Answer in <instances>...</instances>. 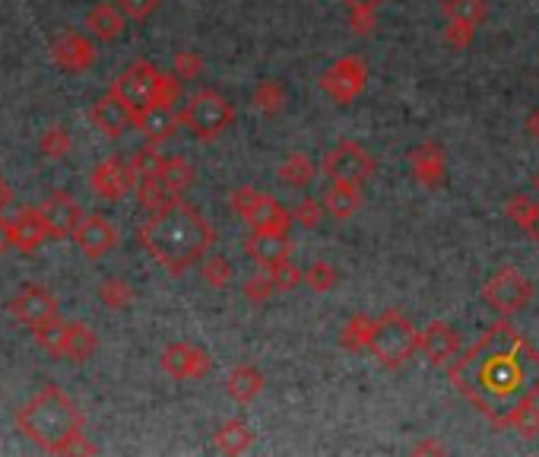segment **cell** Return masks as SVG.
Segmentation results:
<instances>
[{"label": "cell", "instance_id": "43", "mask_svg": "<svg viewBox=\"0 0 539 457\" xmlns=\"http://www.w3.org/2000/svg\"><path fill=\"white\" fill-rule=\"evenodd\" d=\"M273 296H276V286H273V280H270V270L260 267L254 277L245 283V299H248V302H267V299H273Z\"/></svg>", "mask_w": 539, "mask_h": 457}, {"label": "cell", "instance_id": "20", "mask_svg": "<svg viewBox=\"0 0 539 457\" xmlns=\"http://www.w3.org/2000/svg\"><path fill=\"white\" fill-rule=\"evenodd\" d=\"M457 331L448 321H432L425 331L419 334V353L429 359L432 365H448L457 356Z\"/></svg>", "mask_w": 539, "mask_h": 457}, {"label": "cell", "instance_id": "19", "mask_svg": "<svg viewBox=\"0 0 539 457\" xmlns=\"http://www.w3.org/2000/svg\"><path fill=\"white\" fill-rule=\"evenodd\" d=\"M245 254L257 267H273L289 261L292 242L286 232H267V229H251L245 239Z\"/></svg>", "mask_w": 539, "mask_h": 457}, {"label": "cell", "instance_id": "53", "mask_svg": "<svg viewBox=\"0 0 539 457\" xmlns=\"http://www.w3.org/2000/svg\"><path fill=\"white\" fill-rule=\"evenodd\" d=\"M416 451H419V454H441L444 448H441V445H435V442H422Z\"/></svg>", "mask_w": 539, "mask_h": 457}, {"label": "cell", "instance_id": "33", "mask_svg": "<svg viewBox=\"0 0 539 457\" xmlns=\"http://www.w3.org/2000/svg\"><path fill=\"white\" fill-rule=\"evenodd\" d=\"M276 175H280V181H286L289 188H308L314 181V166L305 153H289L283 166L276 169Z\"/></svg>", "mask_w": 539, "mask_h": 457}, {"label": "cell", "instance_id": "48", "mask_svg": "<svg viewBox=\"0 0 539 457\" xmlns=\"http://www.w3.org/2000/svg\"><path fill=\"white\" fill-rule=\"evenodd\" d=\"M375 10L378 7H349V26L356 35H368L375 29Z\"/></svg>", "mask_w": 539, "mask_h": 457}, {"label": "cell", "instance_id": "51", "mask_svg": "<svg viewBox=\"0 0 539 457\" xmlns=\"http://www.w3.org/2000/svg\"><path fill=\"white\" fill-rule=\"evenodd\" d=\"M527 131H530V137H533V140H539V108H536V112L527 118Z\"/></svg>", "mask_w": 539, "mask_h": 457}, {"label": "cell", "instance_id": "17", "mask_svg": "<svg viewBox=\"0 0 539 457\" xmlns=\"http://www.w3.org/2000/svg\"><path fill=\"white\" fill-rule=\"evenodd\" d=\"M410 172L422 188H444L448 181V156L438 143H419L410 150Z\"/></svg>", "mask_w": 539, "mask_h": 457}, {"label": "cell", "instance_id": "7", "mask_svg": "<svg viewBox=\"0 0 539 457\" xmlns=\"http://www.w3.org/2000/svg\"><path fill=\"white\" fill-rule=\"evenodd\" d=\"M533 283L517 267H498L482 286V299L498 315H517L533 302Z\"/></svg>", "mask_w": 539, "mask_h": 457}, {"label": "cell", "instance_id": "4", "mask_svg": "<svg viewBox=\"0 0 539 457\" xmlns=\"http://www.w3.org/2000/svg\"><path fill=\"white\" fill-rule=\"evenodd\" d=\"M419 350V331L413 321L406 318L400 308H387L375 321V337H371V356H375L384 369H400V365Z\"/></svg>", "mask_w": 539, "mask_h": 457}, {"label": "cell", "instance_id": "50", "mask_svg": "<svg viewBox=\"0 0 539 457\" xmlns=\"http://www.w3.org/2000/svg\"><path fill=\"white\" fill-rule=\"evenodd\" d=\"M524 232H527V239H530L533 245H539V204H536V210H533V216H530V223L524 226Z\"/></svg>", "mask_w": 539, "mask_h": 457}, {"label": "cell", "instance_id": "12", "mask_svg": "<svg viewBox=\"0 0 539 457\" xmlns=\"http://www.w3.org/2000/svg\"><path fill=\"white\" fill-rule=\"evenodd\" d=\"M89 188H92V194H99L102 200H111V204H115V200L127 197L130 191H137V172L130 162L108 156L89 172Z\"/></svg>", "mask_w": 539, "mask_h": 457}, {"label": "cell", "instance_id": "9", "mask_svg": "<svg viewBox=\"0 0 539 457\" xmlns=\"http://www.w3.org/2000/svg\"><path fill=\"white\" fill-rule=\"evenodd\" d=\"M321 172L330 181H352V185H362L371 175H375V156H371L365 146L359 143H337L333 150H327Z\"/></svg>", "mask_w": 539, "mask_h": 457}, {"label": "cell", "instance_id": "15", "mask_svg": "<svg viewBox=\"0 0 539 457\" xmlns=\"http://www.w3.org/2000/svg\"><path fill=\"white\" fill-rule=\"evenodd\" d=\"M70 239L80 245V251L86 254V258L96 261V258H102V254H108L111 248L118 245V229L102 213H83L80 226L73 229Z\"/></svg>", "mask_w": 539, "mask_h": 457}, {"label": "cell", "instance_id": "14", "mask_svg": "<svg viewBox=\"0 0 539 457\" xmlns=\"http://www.w3.org/2000/svg\"><path fill=\"white\" fill-rule=\"evenodd\" d=\"M89 121H92V127H96V131H102L105 137L115 140V137H121L124 131H130V127H134L137 112L115 93V89H111V93H105L102 99L92 102Z\"/></svg>", "mask_w": 539, "mask_h": 457}, {"label": "cell", "instance_id": "49", "mask_svg": "<svg viewBox=\"0 0 539 457\" xmlns=\"http://www.w3.org/2000/svg\"><path fill=\"white\" fill-rule=\"evenodd\" d=\"M13 251V223H7L4 216H0V254Z\"/></svg>", "mask_w": 539, "mask_h": 457}, {"label": "cell", "instance_id": "22", "mask_svg": "<svg viewBox=\"0 0 539 457\" xmlns=\"http://www.w3.org/2000/svg\"><path fill=\"white\" fill-rule=\"evenodd\" d=\"M134 127L150 143H162L181 127V112H175V105H150L143 108V112H137Z\"/></svg>", "mask_w": 539, "mask_h": 457}, {"label": "cell", "instance_id": "36", "mask_svg": "<svg viewBox=\"0 0 539 457\" xmlns=\"http://www.w3.org/2000/svg\"><path fill=\"white\" fill-rule=\"evenodd\" d=\"M70 150H73V140H70V134L64 131L61 124H51L48 131L42 134V140H39V153H42L45 159H51V162L67 159Z\"/></svg>", "mask_w": 539, "mask_h": 457}, {"label": "cell", "instance_id": "44", "mask_svg": "<svg viewBox=\"0 0 539 457\" xmlns=\"http://www.w3.org/2000/svg\"><path fill=\"white\" fill-rule=\"evenodd\" d=\"M476 39V26L470 23H460V20H448L444 26V42H448L454 51H467Z\"/></svg>", "mask_w": 539, "mask_h": 457}, {"label": "cell", "instance_id": "23", "mask_svg": "<svg viewBox=\"0 0 539 457\" xmlns=\"http://www.w3.org/2000/svg\"><path fill=\"white\" fill-rule=\"evenodd\" d=\"M324 210L330 219H349V216H356L359 207H362V191L359 185H352V181H330L327 191H324Z\"/></svg>", "mask_w": 539, "mask_h": 457}, {"label": "cell", "instance_id": "41", "mask_svg": "<svg viewBox=\"0 0 539 457\" xmlns=\"http://www.w3.org/2000/svg\"><path fill=\"white\" fill-rule=\"evenodd\" d=\"M511 429L517 435H524V438H539V404H536V400H530V404H524L514 413Z\"/></svg>", "mask_w": 539, "mask_h": 457}, {"label": "cell", "instance_id": "35", "mask_svg": "<svg viewBox=\"0 0 539 457\" xmlns=\"http://www.w3.org/2000/svg\"><path fill=\"white\" fill-rule=\"evenodd\" d=\"M137 200H140L143 210L156 213V210H165L169 204H175L178 197L165 188L159 178H143V181H137Z\"/></svg>", "mask_w": 539, "mask_h": 457}, {"label": "cell", "instance_id": "47", "mask_svg": "<svg viewBox=\"0 0 539 457\" xmlns=\"http://www.w3.org/2000/svg\"><path fill=\"white\" fill-rule=\"evenodd\" d=\"M162 0H118V7L124 10L127 20H150V16L159 10Z\"/></svg>", "mask_w": 539, "mask_h": 457}, {"label": "cell", "instance_id": "1", "mask_svg": "<svg viewBox=\"0 0 539 457\" xmlns=\"http://www.w3.org/2000/svg\"><path fill=\"white\" fill-rule=\"evenodd\" d=\"M451 385L498 429H511L514 413L539 400V350L498 321L448 369Z\"/></svg>", "mask_w": 539, "mask_h": 457}, {"label": "cell", "instance_id": "24", "mask_svg": "<svg viewBox=\"0 0 539 457\" xmlns=\"http://www.w3.org/2000/svg\"><path fill=\"white\" fill-rule=\"evenodd\" d=\"M124 23H127V16L121 7L115 4H96L89 13H86V29L92 39H99V42H115L124 35Z\"/></svg>", "mask_w": 539, "mask_h": 457}, {"label": "cell", "instance_id": "37", "mask_svg": "<svg viewBox=\"0 0 539 457\" xmlns=\"http://www.w3.org/2000/svg\"><path fill=\"white\" fill-rule=\"evenodd\" d=\"M200 277L210 289H226L232 283V264L219 254H210V258L200 261Z\"/></svg>", "mask_w": 539, "mask_h": 457}, {"label": "cell", "instance_id": "42", "mask_svg": "<svg viewBox=\"0 0 539 457\" xmlns=\"http://www.w3.org/2000/svg\"><path fill=\"white\" fill-rule=\"evenodd\" d=\"M324 216H327L324 200H311V197H305L302 204L292 210V219H295L299 226H305V229H318V226L324 223Z\"/></svg>", "mask_w": 539, "mask_h": 457}, {"label": "cell", "instance_id": "55", "mask_svg": "<svg viewBox=\"0 0 539 457\" xmlns=\"http://www.w3.org/2000/svg\"><path fill=\"white\" fill-rule=\"evenodd\" d=\"M533 188H536V194H539V172L533 175Z\"/></svg>", "mask_w": 539, "mask_h": 457}, {"label": "cell", "instance_id": "2", "mask_svg": "<svg viewBox=\"0 0 539 457\" xmlns=\"http://www.w3.org/2000/svg\"><path fill=\"white\" fill-rule=\"evenodd\" d=\"M137 242L159 267L178 277L207 258V251L216 242V229L178 197L165 210L150 213V219L137 229Z\"/></svg>", "mask_w": 539, "mask_h": 457}, {"label": "cell", "instance_id": "16", "mask_svg": "<svg viewBox=\"0 0 539 457\" xmlns=\"http://www.w3.org/2000/svg\"><path fill=\"white\" fill-rule=\"evenodd\" d=\"M96 45L83 32H61L51 42V61L58 64L64 73H83L96 64Z\"/></svg>", "mask_w": 539, "mask_h": 457}, {"label": "cell", "instance_id": "18", "mask_svg": "<svg viewBox=\"0 0 539 457\" xmlns=\"http://www.w3.org/2000/svg\"><path fill=\"white\" fill-rule=\"evenodd\" d=\"M51 239H54V232H51V223L42 213V207H26L20 216L13 219V248L16 251L32 254Z\"/></svg>", "mask_w": 539, "mask_h": 457}, {"label": "cell", "instance_id": "54", "mask_svg": "<svg viewBox=\"0 0 539 457\" xmlns=\"http://www.w3.org/2000/svg\"><path fill=\"white\" fill-rule=\"evenodd\" d=\"M343 4H349V7H378V4H384V0H343Z\"/></svg>", "mask_w": 539, "mask_h": 457}, {"label": "cell", "instance_id": "29", "mask_svg": "<svg viewBox=\"0 0 539 457\" xmlns=\"http://www.w3.org/2000/svg\"><path fill=\"white\" fill-rule=\"evenodd\" d=\"M159 181L165 188H169L175 197H181L184 191H188L194 181H197V172L188 159H181V156H165L162 162V172H159Z\"/></svg>", "mask_w": 539, "mask_h": 457}, {"label": "cell", "instance_id": "3", "mask_svg": "<svg viewBox=\"0 0 539 457\" xmlns=\"http://www.w3.org/2000/svg\"><path fill=\"white\" fill-rule=\"evenodd\" d=\"M20 429L32 445L48 454H92L96 445L83 442V413L73 400L58 388L45 385L29 404L16 413Z\"/></svg>", "mask_w": 539, "mask_h": 457}, {"label": "cell", "instance_id": "21", "mask_svg": "<svg viewBox=\"0 0 539 457\" xmlns=\"http://www.w3.org/2000/svg\"><path fill=\"white\" fill-rule=\"evenodd\" d=\"M42 213L48 216L54 239H67V235H73V229H77L83 219V207L77 204V197H70L67 191L51 194L42 204Z\"/></svg>", "mask_w": 539, "mask_h": 457}, {"label": "cell", "instance_id": "46", "mask_svg": "<svg viewBox=\"0 0 539 457\" xmlns=\"http://www.w3.org/2000/svg\"><path fill=\"white\" fill-rule=\"evenodd\" d=\"M533 210H536V200L527 197V194H514V197H508V204H505V216L511 219V223H517L520 229L530 223Z\"/></svg>", "mask_w": 539, "mask_h": 457}, {"label": "cell", "instance_id": "45", "mask_svg": "<svg viewBox=\"0 0 539 457\" xmlns=\"http://www.w3.org/2000/svg\"><path fill=\"white\" fill-rule=\"evenodd\" d=\"M172 73L178 80H197L203 73V58L197 51H178L172 61Z\"/></svg>", "mask_w": 539, "mask_h": 457}, {"label": "cell", "instance_id": "38", "mask_svg": "<svg viewBox=\"0 0 539 457\" xmlns=\"http://www.w3.org/2000/svg\"><path fill=\"white\" fill-rule=\"evenodd\" d=\"M305 283H308V289L311 292H330L333 286L340 283V270L333 267V264H327V261H314L308 270H305Z\"/></svg>", "mask_w": 539, "mask_h": 457}, {"label": "cell", "instance_id": "25", "mask_svg": "<svg viewBox=\"0 0 539 457\" xmlns=\"http://www.w3.org/2000/svg\"><path fill=\"white\" fill-rule=\"evenodd\" d=\"M99 350V337L89 324L83 321H70L67 324V343H64V359L73 365H83L86 359H92V353Z\"/></svg>", "mask_w": 539, "mask_h": 457}, {"label": "cell", "instance_id": "34", "mask_svg": "<svg viewBox=\"0 0 539 457\" xmlns=\"http://www.w3.org/2000/svg\"><path fill=\"white\" fill-rule=\"evenodd\" d=\"M441 10L448 20H460V23H470V26H482L489 16L486 0H444Z\"/></svg>", "mask_w": 539, "mask_h": 457}, {"label": "cell", "instance_id": "40", "mask_svg": "<svg viewBox=\"0 0 539 457\" xmlns=\"http://www.w3.org/2000/svg\"><path fill=\"white\" fill-rule=\"evenodd\" d=\"M267 270H270V280H273L276 292H292L299 283H305V273L295 267L292 261L273 264V267H267Z\"/></svg>", "mask_w": 539, "mask_h": 457}, {"label": "cell", "instance_id": "10", "mask_svg": "<svg viewBox=\"0 0 539 457\" xmlns=\"http://www.w3.org/2000/svg\"><path fill=\"white\" fill-rule=\"evenodd\" d=\"M7 312L10 318H16L20 324H26L29 331H35V327H42L58 315V299L51 296V289H45L42 283H26L16 296L7 302Z\"/></svg>", "mask_w": 539, "mask_h": 457}, {"label": "cell", "instance_id": "11", "mask_svg": "<svg viewBox=\"0 0 539 457\" xmlns=\"http://www.w3.org/2000/svg\"><path fill=\"white\" fill-rule=\"evenodd\" d=\"M159 80L162 73L150 64V61H137L130 64L121 77L115 80V93L134 108V112H143V108H150L156 102V89H159Z\"/></svg>", "mask_w": 539, "mask_h": 457}, {"label": "cell", "instance_id": "8", "mask_svg": "<svg viewBox=\"0 0 539 457\" xmlns=\"http://www.w3.org/2000/svg\"><path fill=\"white\" fill-rule=\"evenodd\" d=\"M365 83H368V70L365 64L356 58V54H346V58L333 61L324 77H321V89L324 96L333 99L337 105H352L362 93H365Z\"/></svg>", "mask_w": 539, "mask_h": 457}, {"label": "cell", "instance_id": "28", "mask_svg": "<svg viewBox=\"0 0 539 457\" xmlns=\"http://www.w3.org/2000/svg\"><path fill=\"white\" fill-rule=\"evenodd\" d=\"M375 321L371 315H352L340 327V346L349 353H368L371 350V337H375Z\"/></svg>", "mask_w": 539, "mask_h": 457}, {"label": "cell", "instance_id": "32", "mask_svg": "<svg viewBox=\"0 0 539 457\" xmlns=\"http://www.w3.org/2000/svg\"><path fill=\"white\" fill-rule=\"evenodd\" d=\"M67 324L70 321H61V318H54L42 327H35L32 337L35 343L42 346V350L51 356V359H64V343H67Z\"/></svg>", "mask_w": 539, "mask_h": 457}, {"label": "cell", "instance_id": "39", "mask_svg": "<svg viewBox=\"0 0 539 457\" xmlns=\"http://www.w3.org/2000/svg\"><path fill=\"white\" fill-rule=\"evenodd\" d=\"M162 162H165V156H159L153 146H143V150H137L134 156H130V166H134V172H137V181H143V178H159Z\"/></svg>", "mask_w": 539, "mask_h": 457}, {"label": "cell", "instance_id": "52", "mask_svg": "<svg viewBox=\"0 0 539 457\" xmlns=\"http://www.w3.org/2000/svg\"><path fill=\"white\" fill-rule=\"evenodd\" d=\"M7 204H10V188H7V181L0 178V213H4Z\"/></svg>", "mask_w": 539, "mask_h": 457}, {"label": "cell", "instance_id": "27", "mask_svg": "<svg viewBox=\"0 0 539 457\" xmlns=\"http://www.w3.org/2000/svg\"><path fill=\"white\" fill-rule=\"evenodd\" d=\"M213 445L219 454H245L254 445V429L248 423H241V419H229V423H222L216 429Z\"/></svg>", "mask_w": 539, "mask_h": 457}, {"label": "cell", "instance_id": "6", "mask_svg": "<svg viewBox=\"0 0 539 457\" xmlns=\"http://www.w3.org/2000/svg\"><path fill=\"white\" fill-rule=\"evenodd\" d=\"M232 207H235V213L248 223V229L289 232V226L295 223L292 213H289L273 194L254 191V188H238V191H232Z\"/></svg>", "mask_w": 539, "mask_h": 457}, {"label": "cell", "instance_id": "30", "mask_svg": "<svg viewBox=\"0 0 539 457\" xmlns=\"http://www.w3.org/2000/svg\"><path fill=\"white\" fill-rule=\"evenodd\" d=\"M251 105L257 108L260 115H280L283 108H286V86L280 80H260L254 86V93H251Z\"/></svg>", "mask_w": 539, "mask_h": 457}, {"label": "cell", "instance_id": "5", "mask_svg": "<svg viewBox=\"0 0 539 457\" xmlns=\"http://www.w3.org/2000/svg\"><path fill=\"white\" fill-rule=\"evenodd\" d=\"M232 121H235V105L222 93H216V89H200V93H194L188 105L181 108V124L188 127L197 140L222 137L232 127Z\"/></svg>", "mask_w": 539, "mask_h": 457}, {"label": "cell", "instance_id": "26", "mask_svg": "<svg viewBox=\"0 0 539 457\" xmlns=\"http://www.w3.org/2000/svg\"><path fill=\"white\" fill-rule=\"evenodd\" d=\"M226 391L235 404H251L264 391V375H260L254 365H238L226 378Z\"/></svg>", "mask_w": 539, "mask_h": 457}, {"label": "cell", "instance_id": "31", "mask_svg": "<svg viewBox=\"0 0 539 457\" xmlns=\"http://www.w3.org/2000/svg\"><path fill=\"white\" fill-rule=\"evenodd\" d=\"M96 296L108 312H127V308L134 305V286L121 277H105L96 286Z\"/></svg>", "mask_w": 539, "mask_h": 457}, {"label": "cell", "instance_id": "13", "mask_svg": "<svg viewBox=\"0 0 539 457\" xmlns=\"http://www.w3.org/2000/svg\"><path fill=\"white\" fill-rule=\"evenodd\" d=\"M159 365L165 375H172L175 381H200L210 375V356L207 350H200L194 343H169L159 356Z\"/></svg>", "mask_w": 539, "mask_h": 457}]
</instances>
